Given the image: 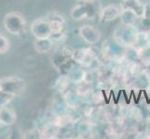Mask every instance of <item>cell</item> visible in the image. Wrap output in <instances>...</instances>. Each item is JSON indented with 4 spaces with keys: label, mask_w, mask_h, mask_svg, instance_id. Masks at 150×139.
<instances>
[{
    "label": "cell",
    "mask_w": 150,
    "mask_h": 139,
    "mask_svg": "<svg viewBox=\"0 0 150 139\" xmlns=\"http://www.w3.org/2000/svg\"><path fill=\"white\" fill-rule=\"evenodd\" d=\"M101 6L97 0H85L71 9L70 17L74 20H93L101 12Z\"/></svg>",
    "instance_id": "obj_1"
},
{
    "label": "cell",
    "mask_w": 150,
    "mask_h": 139,
    "mask_svg": "<svg viewBox=\"0 0 150 139\" xmlns=\"http://www.w3.org/2000/svg\"><path fill=\"white\" fill-rule=\"evenodd\" d=\"M140 30L135 24L125 25L122 24L118 27L114 34V37L118 43L125 46H133L136 42Z\"/></svg>",
    "instance_id": "obj_2"
},
{
    "label": "cell",
    "mask_w": 150,
    "mask_h": 139,
    "mask_svg": "<svg viewBox=\"0 0 150 139\" xmlns=\"http://www.w3.org/2000/svg\"><path fill=\"white\" fill-rule=\"evenodd\" d=\"M3 24L5 29L9 34L19 35L23 33L25 25H26V20L22 13L12 11L5 15Z\"/></svg>",
    "instance_id": "obj_3"
},
{
    "label": "cell",
    "mask_w": 150,
    "mask_h": 139,
    "mask_svg": "<svg viewBox=\"0 0 150 139\" xmlns=\"http://www.w3.org/2000/svg\"><path fill=\"white\" fill-rule=\"evenodd\" d=\"M26 82L19 76H6L0 79V90L12 96H18L24 92Z\"/></svg>",
    "instance_id": "obj_4"
},
{
    "label": "cell",
    "mask_w": 150,
    "mask_h": 139,
    "mask_svg": "<svg viewBox=\"0 0 150 139\" xmlns=\"http://www.w3.org/2000/svg\"><path fill=\"white\" fill-rule=\"evenodd\" d=\"M30 31L35 39L50 37L52 34L50 22L47 18H40L34 20L30 26Z\"/></svg>",
    "instance_id": "obj_5"
},
{
    "label": "cell",
    "mask_w": 150,
    "mask_h": 139,
    "mask_svg": "<svg viewBox=\"0 0 150 139\" xmlns=\"http://www.w3.org/2000/svg\"><path fill=\"white\" fill-rule=\"evenodd\" d=\"M79 35L85 43L89 45H95L101 39V32L92 25L86 24L79 28Z\"/></svg>",
    "instance_id": "obj_6"
},
{
    "label": "cell",
    "mask_w": 150,
    "mask_h": 139,
    "mask_svg": "<svg viewBox=\"0 0 150 139\" xmlns=\"http://www.w3.org/2000/svg\"><path fill=\"white\" fill-rule=\"evenodd\" d=\"M121 12V7L115 4H110L102 8L99 14L100 20L103 22H110L120 18Z\"/></svg>",
    "instance_id": "obj_7"
},
{
    "label": "cell",
    "mask_w": 150,
    "mask_h": 139,
    "mask_svg": "<svg viewBox=\"0 0 150 139\" xmlns=\"http://www.w3.org/2000/svg\"><path fill=\"white\" fill-rule=\"evenodd\" d=\"M93 53L91 52L90 48H79L73 51V56L72 59L77 63L89 65L91 60L93 59Z\"/></svg>",
    "instance_id": "obj_8"
},
{
    "label": "cell",
    "mask_w": 150,
    "mask_h": 139,
    "mask_svg": "<svg viewBox=\"0 0 150 139\" xmlns=\"http://www.w3.org/2000/svg\"><path fill=\"white\" fill-rule=\"evenodd\" d=\"M47 19L50 22V29L52 34H60L63 32L64 28V24H65V20L63 17V15L54 12L49 15V17Z\"/></svg>",
    "instance_id": "obj_9"
},
{
    "label": "cell",
    "mask_w": 150,
    "mask_h": 139,
    "mask_svg": "<svg viewBox=\"0 0 150 139\" xmlns=\"http://www.w3.org/2000/svg\"><path fill=\"white\" fill-rule=\"evenodd\" d=\"M17 116L15 111L8 106L0 108V124L4 126H11L16 122Z\"/></svg>",
    "instance_id": "obj_10"
},
{
    "label": "cell",
    "mask_w": 150,
    "mask_h": 139,
    "mask_svg": "<svg viewBox=\"0 0 150 139\" xmlns=\"http://www.w3.org/2000/svg\"><path fill=\"white\" fill-rule=\"evenodd\" d=\"M54 41L50 37L35 39L34 42V48L39 54H46L52 49Z\"/></svg>",
    "instance_id": "obj_11"
},
{
    "label": "cell",
    "mask_w": 150,
    "mask_h": 139,
    "mask_svg": "<svg viewBox=\"0 0 150 139\" xmlns=\"http://www.w3.org/2000/svg\"><path fill=\"white\" fill-rule=\"evenodd\" d=\"M144 4L141 0H121L120 7L121 8L131 9L135 12L139 18L143 16L144 13Z\"/></svg>",
    "instance_id": "obj_12"
},
{
    "label": "cell",
    "mask_w": 150,
    "mask_h": 139,
    "mask_svg": "<svg viewBox=\"0 0 150 139\" xmlns=\"http://www.w3.org/2000/svg\"><path fill=\"white\" fill-rule=\"evenodd\" d=\"M120 23L125 24V25H133L135 24L139 18L138 15L132 11L131 9H127V8H121V12H120Z\"/></svg>",
    "instance_id": "obj_13"
},
{
    "label": "cell",
    "mask_w": 150,
    "mask_h": 139,
    "mask_svg": "<svg viewBox=\"0 0 150 139\" xmlns=\"http://www.w3.org/2000/svg\"><path fill=\"white\" fill-rule=\"evenodd\" d=\"M150 46L149 44V39H148V34L147 32H144V31H140L138 34V36L136 39V42L134 44L132 47H135L138 50H143L146 49Z\"/></svg>",
    "instance_id": "obj_14"
},
{
    "label": "cell",
    "mask_w": 150,
    "mask_h": 139,
    "mask_svg": "<svg viewBox=\"0 0 150 139\" xmlns=\"http://www.w3.org/2000/svg\"><path fill=\"white\" fill-rule=\"evenodd\" d=\"M85 74L86 73L79 68L73 69L70 71V73H68V76L70 78V81L73 82L74 84H79L81 82H83L85 79Z\"/></svg>",
    "instance_id": "obj_15"
},
{
    "label": "cell",
    "mask_w": 150,
    "mask_h": 139,
    "mask_svg": "<svg viewBox=\"0 0 150 139\" xmlns=\"http://www.w3.org/2000/svg\"><path fill=\"white\" fill-rule=\"evenodd\" d=\"M64 99H65L66 104L68 106L75 107L76 104L77 103V100H79V98H77V93L76 94V93L72 92V91L67 92L64 96Z\"/></svg>",
    "instance_id": "obj_16"
},
{
    "label": "cell",
    "mask_w": 150,
    "mask_h": 139,
    "mask_svg": "<svg viewBox=\"0 0 150 139\" xmlns=\"http://www.w3.org/2000/svg\"><path fill=\"white\" fill-rule=\"evenodd\" d=\"M13 97L14 96L0 90V108L8 106L10 103V101L13 99Z\"/></svg>",
    "instance_id": "obj_17"
},
{
    "label": "cell",
    "mask_w": 150,
    "mask_h": 139,
    "mask_svg": "<svg viewBox=\"0 0 150 139\" xmlns=\"http://www.w3.org/2000/svg\"><path fill=\"white\" fill-rule=\"evenodd\" d=\"M69 82H71L69 76L68 75H63V76L60 77L58 81H57L56 86L58 87V89L60 91H64L66 88V87L68 86Z\"/></svg>",
    "instance_id": "obj_18"
},
{
    "label": "cell",
    "mask_w": 150,
    "mask_h": 139,
    "mask_svg": "<svg viewBox=\"0 0 150 139\" xmlns=\"http://www.w3.org/2000/svg\"><path fill=\"white\" fill-rule=\"evenodd\" d=\"M9 41L5 35L0 34V54L6 53L9 49Z\"/></svg>",
    "instance_id": "obj_19"
},
{
    "label": "cell",
    "mask_w": 150,
    "mask_h": 139,
    "mask_svg": "<svg viewBox=\"0 0 150 139\" xmlns=\"http://www.w3.org/2000/svg\"><path fill=\"white\" fill-rule=\"evenodd\" d=\"M43 133H41L38 129L29 130L23 135V138H43Z\"/></svg>",
    "instance_id": "obj_20"
},
{
    "label": "cell",
    "mask_w": 150,
    "mask_h": 139,
    "mask_svg": "<svg viewBox=\"0 0 150 139\" xmlns=\"http://www.w3.org/2000/svg\"><path fill=\"white\" fill-rule=\"evenodd\" d=\"M142 18L146 19V20H150V1L144 4V13H143Z\"/></svg>",
    "instance_id": "obj_21"
},
{
    "label": "cell",
    "mask_w": 150,
    "mask_h": 139,
    "mask_svg": "<svg viewBox=\"0 0 150 139\" xmlns=\"http://www.w3.org/2000/svg\"><path fill=\"white\" fill-rule=\"evenodd\" d=\"M147 34H148V39H149V44H150V30L147 32Z\"/></svg>",
    "instance_id": "obj_22"
},
{
    "label": "cell",
    "mask_w": 150,
    "mask_h": 139,
    "mask_svg": "<svg viewBox=\"0 0 150 139\" xmlns=\"http://www.w3.org/2000/svg\"><path fill=\"white\" fill-rule=\"evenodd\" d=\"M79 1H85V0H79Z\"/></svg>",
    "instance_id": "obj_23"
}]
</instances>
